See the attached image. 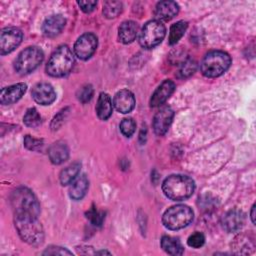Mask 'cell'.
I'll return each instance as SVG.
<instances>
[{"mask_svg": "<svg viewBox=\"0 0 256 256\" xmlns=\"http://www.w3.org/2000/svg\"><path fill=\"white\" fill-rule=\"evenodd\" d=\"M10 202L14 216L38 217L39 215L40 205L38 200L28 188L20 187L14 190L11 194Z\"/></svg>", "mask_w": 256, "mask_h": 256, "instance_id": "6da1fadb", "label": "cell"}, {"mask_svg": "<svg viewBox=\"0 0 256 256\" xmlns=\"http://www.w3.org/2000/svg\"><path fill=\"white\" fill-rule=\"evenodd\" d=\"M194 188V181L190 177L179 174L167 177L162 184V190L165 196L174 201L189 198L193 194Z\"/></svg>", "mask_w": 256, "mask_h": 256, "instance_id": "7a4b0ae2", "label": "cell"}, {"mask_svg": "<svg viewBox=\"0 0 256 256\" xmlns=\"http://www.w3.org/2000/svg\"><path fill=\"white\" fill-rule=\"evenodd\" d=\"M74 65V56L66 45L58 47L50 56L46 65V72L52 77L67 75Z\"/></svg>", "mask_w": 256, "mask_h": 256, "instance_id": "3957f363", "label": "cell"}, {"mask_svg": "<svg viewBox=\"0 0 256 256\" xmlns=\"http://www.w3.org/2000/svg\"><path fill=\"white\" fill-rule=\"evenodd\" d=\"M15 227L23 241L31 245H39L43 242L44 232L37 217L15 216Z\"/></svg>", "mask_w": 256, "mask_h": 256, "instance_id": "277c9868", "label": "cell"}, {"mask_svg": "<svg viewBox=\"0 0 256 256\" xmlns=\"http://www.w3.org/2000/svg\"><path fill=\"white\" fill-rule=\"evenodd\" d=\"M230 64L231 58L226 52L214 50L204 56L200 64V69L204 76L213 78L226 72L230 67Z\"/></svg>", "mask_w": 256, "mask_h": 256, "instance_id": "5b68a950", "label": "cell"}, {"mask_svg": "<svg viewBox=\"0 0 256 256\" xmlns=\"http://www.w3.org/2000/svg\"><path fill=\"white\" fill-rule=\"evenodd\" d=\"M194 214L186 205H175L165 211L162 217L164 226L170 230H178L188 226L193 220Z\"/></svg>", "mask_w": 256, "mask_h": 256, "instance_id": "8992f818", "label": "cell"}, {"mask_svg": "<svg viewBox=\"0 0 256 256\" xmlns=\"http://www.w3.org/2000/svg\"><path fill=\"white\" fill-rule=\"evenodd\" d=\"M43 52L40 48L32 46L24 49L15 61V69L21 75L34 71L43 61Z\"/></svg>", "mask_w": 256, "mask_h": 256, "instance_id": "52a82bcc", "label": "cell"}, {"mask_svg": "<svg viewBox=\"0 0 256 256\" xmlns=\"http://www.w3.org/2000/svg\"><path fill=\"white\" fill-rule=\"evenodd\" d=\"M165 26L159 20H151L147 22L139 36V43L145 49H151L162 42L165 37Z\"/></svg>", "mask_w": 256, "mask_h": 256, "instance_id": "ba28073f", "label": "cell"}, {"mask_svg": "<svg viewBox=\"0 0 256 256\" xmlns=\"http://www.w3.org/2000/svg\"><path fill=\"white\" fill-rule=\"evenodd\" d=\"M23 34L20 29L15 27L5 28L0 34V53L5 55L13 51L22 41Z\"/></svg>", "mask_w": 256, "mask_h": 256, "instance_id": "9c48e42d", "label": "cell"}, {"mask_svg": "<svg viewBox=\"0 0 256 256\" xmlns=\"http://www.w3.org/2000/svg\"><path fill=\"white\" fill-rule=\"evenodd\" d=\"M97 48V37L92 33L81 35L74 44V52L76 56L82 60L89 59Z\"/></svg>", "mask_w": 256, "mask_h": 256, "instance_id": "30bf717a", "label": "cell"}, {"mask_svg": "<svg viewBox=\"0 0 256 256\" xmlns=\"http://www.w3.org/2000/svg\"><path fill=\"white\" fill-rule=\"evenodd\" d=\"M173 115V110L169 106H164L160 108L159 111H157L153 119V128L157 135L162 136L167 132L172 122Z\"/></svg>", "mask_w": 256, "mask_h": 256, "instance_id": "8fae6325", "label": "cell"}, {"mask_svg": "<svg viewBox=\"0 0 256 256\" xmlns=\"http://www.w3.org/2000/svg\"><path fill=\"white\" fill-rule=\"evenodd\" d=\"M33 99L41 105H49L56 99L54 88L48 83H38L32 89Z\"/></svg>", "mask_w": 256, "mask_h": 256, "instance_id": "7c38bea8", "label": "cell"}, {"mask_svg": "<svg viewBox=\"0 0 256 256\" xmlns=\"http://www.w3.org/2000/svg\"><path fill=\"white\" fill-rule=\"evenodd\" d=\"M113 106L120 113H129L135 106V98L131 91L122 89L113 98Z\"/></svg>", "mask_w": 256, "mask_h": 256, "instance_id": "4fadbf2b", "label": "cell"}, {"mask_svg": "<svg viewBox=\"0 0 256 256\" xmlns=\"http://www.w3.org/2000/svg\"><path fill=\"white\" fill-rule=\"evenodd\" d=\"M27 85L17 83L8 87H4L0 92V102L3 105H9L17 102L26 92Z\"/></svg>", "mask_w": 256, "mask_h": 256, "instance_id": "5bb4252c", "label": "cell"}, {"mask_svg": "<svg viewBox=\"0 0 256 256\" xmlns=\"http://www.w3.org/2000/svg\"><path fill=\"white\" fill-rule=\"evenodd\" d=\"M175 84L171 80L163 81L158 88L154 91L150 99V105L152 107H157L162 105L174 92Z\"/></svg>", "mask_w": 256, "mask_h": 256, "instance_id": "9a60e30c", "label": "cell"}, {"mask_svg": "<svg viewBox=\"0 0 256 256\" xmlns=\"http://www.w3.org/2000/svg\"><path fill=\"white\" fill-rule=\"evenodd\" d=\"M244 214L239 210H230L222 218V226L227 232H237L244 224Z\"/></svg>", "mask_w": 256, "mask_h": 256, "instance_id": "2e32d148", "label": "cell"}, {"mask_svg": "<svg viewBox=\"0 0 256 256\" xmlns=\"http://www.w3.org/2000/svg\"><path fill=\"white\" fill-rule=\"evenodd\" d=\"M66 20L61 15H52L45 19L42 25L43 33L48 37H54L63 30Z\"/></svg>", "mask_w": 256, "mask_h": 256, "instance_id": "e0dca14e", "label": "cell"}, {"mask_svg": "<svg viewBox=\"0 0 256 256\" xmlns=\"http://www.w3.org/2000/svg\"><path fill=\"white\" fill-rule=\"evenodd\" d=\"M179 6L174 1H161L157 3L155 8V16L158 19L168 21L177 15Z\"/></svg>", "mask_w": 256, "mask_h": 256, "instance_id": "ac0fdd59", "label": "cell"}, {"mask_svg": "<svg viewBox=\"0 0 256 256\" xmlns=\"http://www.w3.org/2000/svg\"><path fill=\"white\" fill-rule=\"evenodd\" d=\"M88 186H89V181H88L86 175L82 174V175L77 176L71 182V186L69 188V196L73 200L82 199L88 190Z\"/></svg>", "mask_w": 256, "mask_h": 256, "instance_id": "d6986e66", "label": "cell"}, {"mask_svg": "<svg viewBox=\"0 0 256 256\" xmlns=\"http://www.w3.org/2000/svg\"><path fill=\"white\" fill-rule=\"evenodd\" d=\"M48 155L50 161L53 164H61L67 160L69 156V150L64 142L57 141L50 146L48 150Z\"/></svg>", "mask_w": 256, "mask_h": 256, "instance_id": "ffe728a7", "label": "cell"}, {"mask_svg": "<svg viewBox=\"0 0 256 256\" xmlns=\"http://www.w3.org/2000/svg\"><path fill=\"white\" fill-rule=\"evenodd\" d=\"M138 33V25L134 21H124L118 29L119 40L124 44L133 42Z\"/></svg>", "mask_w": 256, "mask_h": 256, "instance_id": "44dd1931", "label": "cell"}, {"mask_svg": "<svg viewBox=\"0 0 256 256\" xmlns=\"http://www.w3.org/2000/svg\"><path fill=\"white\" fill-rule=\"evenodd\" d=\"M113 110V103L111 101V98L106 93H101L99 95L97 105H96V113L98 117L102 120L108 119Z\"/></svg>", "mask_w": 256, "mask_h": 256, "instance_id": "7402d4cb", "label": "cell"}, {"mask_svg": "<svg viewBox=\"0 0 256 256\" xmlns=\"http://www.w3.org/2000/svg\"><path fill=\"white\" fill-rule=\"evenodd\" d=\"M161 247L163 250L170 255H181L184 251V248L181 242L171 236H163L161 239Z\"/></svg>", "mask_w": 256, "mask_h": 256, "instance_id": "603a6c76", "label": "cell"}, {"mask_svg": "<svg viewBox=\"0 0 256 256\" xmlns=\"http://www.w3.org/2000/svg\"><path fill=\"white\" fill-rule=\"evenodd\" d=\"M80 163L75 162L69 166H67L65 169H63L60 173V182L62 185H68L70 184L79 174L80 172Z\"/></svg>", "mask_w": 256, "mask_h": 256, "instance_id": "cb8c5ba5", "label": "cell"}, {"mask_svg": "<svg viewBox=\"0 0 256 256\" xmlns=\"http://www.w3.org/2000/svg\"><path fill=\"white\" fill-rule=\"evenodd\" d=\"M187 26L188 24L185 21H178L171 26L169 32V43L171 45L176 44L182 38L187 29Z\"/></svg>", "mask_w": 256, "mask_h": 256, "instance_id": "d4e9b609", "label": "cell"}, {"mask_svg": "<svg viewBox=\"0 0 256 256\" xmlns=\"http://www.w3.org/2000/svg\"><path fill=\"white\" fill-rule=\"evenodd\" d=\"M122 11V3L119 1H107L103 4V14L107 18H115Z\"/></svg>", "mask_w": 256, "mask_h": 256, "instance_id": "484cf974", "label": "cell"}, {"mask_svg": "<svg viewBox=\"0 0 256 256\" xmlns=\"http://www.w3.org/2000/svg\"><path fill=\"white\" fill-rule=\"evenodd\" d=\"M23 122L28 127L36 128L41 124L40 114L35 108H29L23 117Z\"/></svg>", "mask_w": 256, "mask_h": 256, "instance_id": "4316f807", "label": "cell"}, {"mask_svg": "<svg viewBox=\"0 0 256 256\" xmlns=\"http://www.w3.org/2000/svg\"><path fill=\"white\" fill-rule=\"evenodd\" d=\"M86 216H87V218L90 220V222H91L93 225H95V226H101L102 223H103V221H104V218H105L104 212L97 210L94 206L91 207V208L87 211Z\"/></svg>", "mask_w": 256, "mask_h": 256, "instance_id": "83f0119b", "label": "cell"}, {"mask_svg": "<svg viewBox=\"0 0 256 256\" xmlns=\"http://www.w3.org/2000/svg\"><path fill=\"white\" fill-rule=\"evenodd\" d=\"M136 129V123L132 118H125L120 123V130L126 137H131Z\"/></svg>", "mask_w": 256, "mask_h": 256, "instance_id": "f1b7e54d", "label": "cell"}, {"mask_svg": "<svg viewBox=\"0 0 256 256\" xmlns=\"http://www.w3.org/2000/svg\"><path fill=\"white\" fill-rule=\"evenodd\" d=\"M204 242H205V237L200 232L193 233L192 235L189 236V238L187 240L188 245L192 248H200V247L203 246Z\"/></svg>", "mask_w": 256, "mask_h": 256, "instance_id": "f546056e", "label": "cell"}, {"mask_svg": "<svg viewBox=\"0 0 256 256\" xmlns=\"http://www.w3.org/2000/svg\"><path fill=\"white\" fill-rule=\"evenodd\" d=\"M196 69V64L193 60H186L184 63H182L180 69H179V74L181 77H187L191 74L194 73Z\"/></svg>", "mask_w": 256, "mask_h": 256, "instance_id": "4dcf8cb0", "label": "cell"}, {"mask_svg": "<svg viewBox=\"0 0 256 256\" xmlns=\"http://www.w3.org/2000/svg\"><path fill=\"white\" fill-rule=\"evenodd\" d=\"M92 96H93V88L91 85L83 86L77 93V97H78L79 101H81L83 103L90 101Z\"/></svg>", "mask_w": 256, "mask_h": 256, "instance_id": "1f68e13d", "label": "cell"}, {"mask_svg": "<svg viewBox=\"0 0 256 256\" xmlns=\"http://www.w3.org/2000/svg\"><path fill=\"white\" fill-rule=\"evenodd\" d=\"M24 145L27 149L35 151V150H40L43 146V141L40 139H36L31 137L30 135H27L24 138Z\"/></svg>", "mask_w": 256, "mask_h": 256, "instance_id": "d6a6232c", "label": "cell"}, {"mask_svg": "<svg viewBox=\"0 0 256 256\" xmlns=\"http://www.w3.org/2000/svg\"><path fill=\"white\" fill-rule=\"evenodd\" d=\"M248 240L249 239L246 238L245 236H239L238 238L235 239V242H234L233 246H234V249L238 250L237 253L242 254L243 249H247V252H248V248H250V243H249Z\"/></svg>", "mask_w": 256, "mask_h": 256, "instance_id": "836d02e7", "label": "cell"}, {"mask_svg": "<svg viewBox=\"0 0 256 256\" xmlns=\"http://www.w3.org/2000/svg\"><path fill=\"white\" fill-rule=\"evenodd\" d=\"M44 255H71L72 252H70L67 249H64L62 247H58V246H51L49 248H47L44 252Z\"/></svg>", "mask_w": 256, "mask_h": 256, "instance_id": "e575fe53", "label": "cell"}, {"mask_svg": "<svg viewBox=\"0 0 256 256\" xmlns=\"http://www.w3.org/2000/svg\"><path fill=\"white\" fill-rule=\"evenodd\" d=\"M78 5L79 7L81 8L82 11L86 12V13H89L91 11L94 10L95 6L97 5V2L96 1H78Z\"/></svg>", "mask_w": 256, "mask_h": 256, "instance_id": "d590c367", "label": "cell"}, {"mask_svg": "<svg viewBox=\"0 0 256 256\" xmlns=\"http://www.w3.org/2000/svg\"><path fill=\"white\" fill-rule=\"evenodd\" d=\"M254 211H255V205L252 206V209H251V219H252V222L255 223V216H254Z\"/></svg>", "mask_w": 256, "mask_h": 256, "instance_id": "8d00e7d4", "label": "cell"}]
</instances>
